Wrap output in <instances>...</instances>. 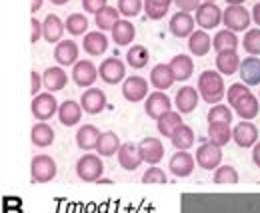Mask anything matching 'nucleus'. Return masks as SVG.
I'll return each instance as SVG.
<instances>
[{
    "label": "nucleus",
    "mask_w": 260,
    "mask_h": 213,
    "mask_svg": "<svg viewBox=\"0 0 260 213\" xmlns=\"http://www.w3.org/2000/svg\"><path fill=\"white\" fill-rule=\"evenodd\" d=\"M198 92L206 104H212V106L220 104V100L226 96L222 74L218 70H204L198 76Z\"/></svg>",
    "instance_id": "nucleus-1"
},
{
    "label": "nucleus",
    "mask_w": 260,
    "mask_h": 213,
    "mask_svg": "<svg viewBox=\"0 0 260 213\" xmlns=\"http://www.w3.org/2000/svg\"><path fill=\"white\" fill-rule=\"evenodd\" d=\"M76 174L82 182L88 183H96L100 180V176L104 174V163H102V157L100 155H92V153H86L82 155L78 161H76Z\"/></svg>",
    "instance_id": "nucleus-2"
},
{
    "label": "nucleus",
    "mask_w": 260,
    "mask_h": 213,
    "mask_svg": "<svg viewBox=\"0 0 260 213\" xmlns=\"http://www.w3.org/2000/svg\"><path fill=\"white\" fill-rule=\"evenodd\" d=\"M56 161L46 155V153H40V155H34L32 163H30V174H32V180L36 183H48L56 178Z\"/></svg>",
    "instance_id": "nucleus-3"
},
{
    "label": "nucleus",
    "mask_w": 260,
    "mask_h": 213,
    "mask_svg": "<svg viewBox=\"0 0 260 213\" xmlns=\"http://www.w3.org/2000/svg\"><path fill=\"white\" fill-rule=\"evenodd\" d=\"M250 22H252V12H248L242 4L240 6H228L222 12V24L232 32L248 30Z\"/></svg>",
    "instance_id": "nucleus-4"
},
{
    "label": "nucleus",
    "mask_w": 260,
    "mask_h": 213,
    "mask_svg": "<svg viewBox=\"0 0 260 213\" xmlns=\"http://www.w3.org/2000/svg\"><path fill=\"white\" fill-rule=\"evenodd\" d=\"M30 108H32V116L38 122H46V120H50L58 112L60 106H58V102H56L52 92H42V94L34 96Z\"/></svg>",
    "instance_id": "nucleus-5"
},
{
    "label": "nucleus",
    "mask_w": 260,
    "mask_h": 213,
    "mask_svg": "<svg viewBox=\"0 0 260 213\" xmlns=\"http://www.w3.org/2000/svg\"><path fill=\"white\" fill-rule=\"evenodd\" d=\"M222 12L224 10H220L214 2H204L196 8L194 20L202 30H212V28H218V24L222 22Z\"/></svg>",
    "instance_id": "nucleus-6"
},
{
    "label": "nucleus",
    "mask_w": 260,
    "mask_h": 213,
    "mask_svg": "<svg viewBox=\"0 0 260 213\" xmlns=\"http://www.w3.org/2000/svg\"><path fill=\"white\" fill-rule=\"evenodd\" d=\"M194 159L202 169L212 172V169L220 167V163H222V148L216 146V144H212V142H206V144H202L196 150Z\"/></svg>",
    "instance_id": "nucleus-7"
},
{
    "label": "nucleus",
    "mask_w": 260,
    "mask_h": 213,
    "mask_svg": "<svg viewBox=\"0 0 260 213\" xmlns=\"http://www.w3.org/2000/svg\"><path fill=\"white\" fill-rule=\"evenodd\" d=\"M98 76L102 82H106L110 86L120 84V80H124V76H126V66L118 58H106L98 66Z\"/></svg>",
    "instance_id": "nucleus-8"
},
{
    "label": "nucleus",
    "mask_w": 260,
    "mask_h": 213,
    "mask_svg": "<svg viewBox=\"0 0 260 213\" xmlns=\"http://www.w3.org/2000/svg\"><path fill=\"white\" fill-rule=\"evenodd\" d=\"M232 142L238 148H252L258 144V127L254 123L242 120L232 127Z\"/></svg>",
    "instance_id": "nucleus-9"
},
{
    "label": "nucleus",
    "mask_w": 260,
    "mask_h": 213,
    "mask_svg": "<svg viewBox=\"0 0 260 213\" xmlns=\"http://www.w3.org/2000/svg\"><path fill=\"white\" fill-rule=\"evenodd\" d=\"M170 108H172L170 98L160 90L152 92V94L146 98V102H144V112H146V116L152 118V120H156V122L162 118L164 114L170 112Z\"/></svg>",
    "instance_id": "nucleus-10"
},
{
    "label": "nucleus",
    "mask_w": 260,
    "mask_h": 213,
    "mask_svg": "<svg viewBox=\"0 0 260 213\" xmlns=\"http://www.w3.org/2000/svg\"><path fill=\"white\" fill-rule=\"evenodd\" d=\"M194 16L190 12H174L168 22V30L176 38H190L194 34Z\"/></svg>",
    "instance_id": "nucleus-11"
},
{
    "label": "nucleus",
    "mask_w": 260,
    "mask_h": 213,
    "mask_svg": "<svg viewBox=\"0 0 260 213\" xmlns=\"http://www.w3.org/2000/svg\"><path fill=\"white\" fill-rule=\"evenodd\" d=\"M98 76V68L90 60H78L72 68V80L76 86L80 88H90L94 82H96Z\"/></svg>",
    "instance_id": "nucleus-12"
},
{
    "label": "nucleus",
    "mask_w": 260,
    "mask_h": 213,
    "mask_svg": "<svg viewBox=\"0 0 260 213\" xmlns=\"http://www.w3.org/2000/svg\"><path fill=\"white\" fill-rule=\"evenodd\" d=\"M194 165H196L194 155H190L186 150H178V152L170 157V161H168V169L176 178H188L194 172Z\"/></svg>",
    "instance_id": "nucleus-13"
},
{
    "label": "nucleus",
    "mask_w": 260,
    "mask_h": 213,
    "mask_svg": "<svg viewBox=\"0 0 260 213\" xmlns=\"http://www.w3.org/2000/svg\"><path fill=\"white\" fill-rule=\"evenodd\" d=\"M116 157H118L120 167H122V169H126V172H134V169H138V167H140V163L144 161V159H142V153H140V148H138V144H132V142H124V144L120 146L118 153H116Z\"/></svg>",
    "instance_id": "nucleus-14"
},
{
    "label": "nucleus",
    "mask_w": 260,
    "mask_h": 213,
    "mask_svg": "<svg viewBox=\"0 0 260 213\" xmlns=\"http://www.w3.org/2000/svg\"><path fill=\"white\" fill-rule=\"evenodd\" d=\"M122 96L128 100V102H142L146 100L150 94H148V82L142 78V76H130L124 80L122 84Z\"/></svg>",
    "instance_id": "nucleus-15"
},
{
    "label": "nucleus",
    "mask_w": 260,
    "mask_h": 213,
    "mask_svg": "<svg viewBox=\"0 0 260 213\" xmlns=\"http://www.w3.org/2000/svg\"><path fill=\"white\" fill-rule=\"evenodd\" d=\"M80 106L86 114H100L106 108V94L100 88H88L86 92H82L80 98Z\"/></svg>",
    "instance_id": "nucleus-16"
},
{
    "label": "nucleus",
    "mask_w": 260,
    "mask_h": 213,
    "mask_svg": "<svg viewBox=\"0 0 260 213\" xmlns=\"http://www.w3.org/2000/svg\"><path fill=\"white\" fill-rule=\"evenodd\" d=\"M140 153H142V159L150 165H156L164 159V146L158 138H144L140 144Z\"/></svg>",
    "instance_id": "nucleus-17"
},
{
    "label": "nucleus",
    "mask_w": 260,
    "mask_h": 213,
    "mask_svg": "<svg viewBox=\"0 0 260 213\" xmlns=\"http://www.w3.org/2000/svg\"><path fill=\"white\" fill-rule=\"evenodd\" d=\"M198 100H200V92L192 88V86H182L180 90L176 92V98H174V104L178 108L180 114H192L198 106Z\"/></svg>",
    "instance_id": "nucleus-18"
},
{
    "label": "nucleus",
    "mask_w": 260,
    "mask_h": 213,
    "mask_svg": "<svg viewBox=\"0 0 260 213\" xmlns=\"http://www.w3.org/2000/svg\"><path fill=\"white\" fill-rule=\"evenodd\" d=\"M82 48L88 56H102L108 50V38H106L104 32L100 30L88 32L82 38Z\"/></svg>",
    "instance_id": "nucleus-19"
},
{
    "label": "nucleus",
    "mask_w": 260,
    "mask_h": 213,
    "mask_svg": "<svg viewBox=\"0 0 260 213\" xmlns=\"http://www.w3.org/2000/svg\"><path fill=\"white\" fill-rule=\"evenodd\" d=\"M174 82H176V78H174V72H172L170 64H156L152 68V72H150V84L156 90L160 92L168 90Z\"/></svg>",
    "instance_id": "nucleus-20"
},
{
    "label": "nucleus",
    "mask_w": 260,
    "mask_h": 213,
    "mask_svg": "<svg viewBox=\"0 0 260 213\" xmlns=\"http://www.w3.org/2000/svg\"><path fill=\"white\" fill-rule=\"evenodd\" d=\"M100 136H102V132L98 130L96 125L86 123V125H82V127L76 132V146H78L80 150H84V152L96 150Z\"/></svg>",
    "instance_id": "nucleus-21"
},
{
    "label": "nucleus",
    "mask_w": 260,
    "mask_h": 213,
    "mask_svg": "<svg viewBox=\"0 0 260 213\" xmlns=\"http://www.w3.org/2000/svg\"><path fill=\"white\" fill-rule=\"evenodd\" d=\"M54 60L60 66H72L78 62V44L74 40H60L54 48Z\"/></svg>",
    "instance_id": "nucleus-22"
},
{
    "label": "nucleus",
    "mask_w": 260,
    "mask_h": 213,
    "mask_svg": "<svg viewBox=\"0 0 260 213\" xmlns=\"http://www.w3.org/2000/svg\"><path fill=\"white\" fill-rule=\"evenodd\" d=\"M240 56L236 50H222L216 54V70L222 76H232L240 70Z\"/></svg>",
    "instance_id": "nucleus-23"
},
{
    "label": "nucleus",
    "mask_w": 260,
    "mask_h": 213,
    "mask_svg": "<svg viewBox=\"0 0 260 213\" xmlns=\"http://www.w3.org/2000/svg\"><path fill=\"white\" fill-rule=\"evenodd\" d=\"M42 82H44V86H46L48 92H60L64 90L66 84H68V74L62 68H58V66H50V68L44 70Z\"/></svg>",
    "instance_id": "nucleus-24"
},
{
    "label": "nucleus",
    "mask_w": 260,
    "mask_h": 213,
    "mask_svg": "<svg viewBox=\"0 0 260 213\" xmlns=\"http://www.w3.org/2000/svg\"><path fill=\"white\" fill-rule=\"evenodd\" d=\"M238 74L246 86H260V58L248 56L246 60H242Z\"/></svg>",
    "instance_id": "nucleus-25"
},
{
    "label": "nucleus",
    "mask_w": 260,
    "mask_h": 213,
    "mask_svg": "<svg viewBox=\"0 0 260 213\" xmlns=\"http://www.w3.org/2000/svg\"><path fill=\"white\" fill-rule=\"evenodd\" d=\"M82 106L80 104H76L74 100H66L60 104V108H58V120L62 125L66 127H72V125H76V123L82 120Z\"/></svg>",
    "instance_id": "nucleus-26"
},
{
    "label": "nucleus",
    "mask_w": 260,
    "mask_h": 213,
    "mask_svg": "<svg viewBox=\"0 0 260 213\" xmlns=\"http://www.w3.org/2000/svg\"><path fill=\"white\" fill-rule=\"evenodd\" d=\"M168 64H170V68L174 72V78L180 80V82L188 80L192 76V72H194V62L188 54H176Z\"/></svg>",
    "instance_id": "nucleus-27"
},
{
    "label": "nucleus",
    "mask_w": 260,
    "mask_h": 213,
    "mask_svg": "<svg viewBox=\"0 0 260 213\" xmlns=\"http://www.w3.org/2000/svg\"><path fill=\"white\" fill-rule=\"evenodd\" d=\"M234 112L242 118V120H246V122H250V120H254L256 116H258L260 112V100L254 96V94H248V96H244L236 106H234Z\"/></svg>",
    "instance_id": "nucleus-28"
},
{
    "label": "nucleus",
    "mask_w": 260,
    "mask_h": 213,
    "mask_svg": "<svg viewBox=\"0 0 260 213\" xmlns=\"http://www.w3.org/2000/svg\"><path fill=\"white\" fill-rule=\"evenodd\" d=\"M42 24H44V40H48L50 44L60 42V38H62V34L66 30V24L56 14H48Z\"/></svg>",
    "instance_id": "nucleus-29"
},
{
    "label": "nucleus",
    "mask_w": 260,
    "mask_h": 213,
    "mask_svg": "<svg viewBox=\"0 0 260 213\" xmlns=\"http://www.w3.org/2000/svg\"><path fill=\"white\" fill-rule=\"evenodd\" d=\"M120 138L116 136V132H102L100 140H98L96 152L100 157H110V155H116L120 150Z\"/></svg>",
    "instance_id": "nucleus-30"
},
{
    "label": "nucleus",
    "mask_w": 260,
    "mask_h": 213,
    "mask_svg": "<svg viewBox=\"0 0 260 213\" xmlns=\"http://www.w3.org/2000/svg\"><path fill=\"white\" fill-rule=\"evenodd\" d=\"M212 48V38L206 30H194V34L188 38V50L194 56H206Z\"/></svg>",
    "instance_id": "nucleus-31"
},
{
    "label": "nucleus",
    "mask_w": 260,
    "mask_h": 213,
    "mask_svg": "<svg viewBox=\"0 0 260 213\" xmlns=\"http://www.w3.org/2000/svg\"><path fill=\"white\" fill-rule=\"evenodd\" d=\"M118 20H120V12L118 8H112V6H104L98 14H94V24L100 28V32H112V28L118 24Z\"/></svg>",
    "instance_id": "nucleus-32"
},
{
    "label": "nucleus",
    "mask_w": 260,
    "mask_h": 213,
    "mask_svg": "<svg viewBox=\"0 0 260 213\" xmlns=\"http://www.w3.org/2000/svg\"><path fill=\"white\" fill-rule=\"evenodd\" d=\"M134 36H136V28L130 20H118V24L112 28V40L114 44L118 46H128L134 42Z\"/></svg>",
    "instance_id": "nucleus-33"
},
{
    "label": "nucleus",
    "mask_w": 260,
    "mask_h": 213,
    "mask_svg": "<svg viewBox=\"0 0 260 213\" xmlns=\"http://www.w3.org/2000/svg\"><path fill=\"white\" fill-rule=\"evenodd\" d=\"M30 140L36 148H48L54 142V130L44 122H38L30 132Z\"/></svg>",
    "instance_id": "nucleus-34"
},
{
    "label": "nucleus",
    "mask_w": 260,
    "mask_h": 213,
    "mask_svg": "<svg viewBox=\"0 0 260 213\" xmlns=\"http://www.w3.org/2000/svg\"><path fill=\"white\" fill-rule=\"evenodd\" d=\"M182 125V116H180V112H168V114H164L162 118L156 122V127H158V132H160V136L164 138H172L174 136V132L178 130Z\"/></svg>",
    "instance_id": "nucleus-35"
},
{
    "label": "nucleus",
    "mask_w": 260,
    "mask_h": 213,
    "mask_svg": "<svg viewBox=\"0 0 260 213\" xmlns=\"http://www.w3.org/2000/svg\"><path fill=\"white\" fill-rule=\"evenodd\" d=\"M208 140L216 146H226L232 140V127L230 123H208Z\"/></svg>",
    "instance_id": "nucleus-36"
},
{
    "label": "nucleus",
    "mask_w": 260,
    "mask_h": 213,
    "mask_svg": "<svg viewBox=\"0 0 260 213\" xmlns=\"http://www.w3.org/2000/svg\"><path fill=\"white\" fill-rule=\"evenodd\" d=\"M194 132H192V127L190 125H186V123H182L176 132H174V136L170 138V142H172V146L176 148V150H188V148H192L194 146Z\"/></svg>",
    "instance_id": "nucleus-37"
},
{
    "label": "nucleus",
    "mask_w": 260,
    "mask_h": 213,
    "mask_svg": "<svg viewBox=\"0 0 260 213\" xmlns=\"http://www.w3.org/2000/svg\"><path fill=\"white\" fill-rule=\"evenodd\" d=\"M212 48L216 52H222V50H236L238 48V38L232 30H218L212 38Z\"/></svg>",
    "instance_id": "nucleus-38"
},
{
    "label": "nucleus",
    "mask_w": 260,
    "mask_h": 213,
    "mask_svg": "<svg viewBox=\"0 0 260 213\" xmlns=\"http://www.w3.org/2000/svg\"><path fill=\"white\" fill-rule=\"evenodd\" d=\"M148 60H150V54H148V50L142 44L130 46L128 52H126V62H128V66H132L134 70H142L148 64Z\"/></svg>",
    "instance_id": "nucleus-39"
},
{
    "label": "nucleus",
    "mask_w": 260,
    "mask_h": 213,
    "mask_svg": "<svg viewBox=\"0 0 260 213\" xmlns=\"http://www.w3.org/2000/svg\"><path fill=\"white\" fill-rule=\"evenodd\" d=\"M174 0H144V12L150 20H160L168 14V8Z\"/></svg>",
    "instance_id": "nucleus-40"
},
{
    "label": "nucleus",
    "mask_w": 260,
    "mask_h": 213,
    "mask_svg": "<svg viewBox=\"0 0 260 213\" xmlns=\"http://www.w3.org/2000/svg\"><path fill=\"white\" fill-rule=\"evenodd\" d=\"M66 30L70 32L72 36H82L84 32L88 30V18L80 12H72L68 18H66Z\"/></svg>",
    "instance_id": "nucleus-41"
},
{
    "label": "nucleus",
    "mask_w": 260,
    "mask_h": 213,
    "mask_svg": "<svg viewBox=\"0 0 260 213\" xmlns=\"http://www.w3.org/2000/svg\"><path fill=\"white\" fill-rule=\"evenodd\" d=\"M206 120L208 123H232V110L224 104H216L210 108Z\"/></svg>",
    "instance_id": "nucleus-42"
},
{
    "label": "nucleus",
    "mask_w": 260,
    "mask_h": 213,
    "mask_svg": "<svg viewBox=\"0 0 260 213\" xmlns=\"http://www.w3.org/2000/svg\"><path fill=\"white\" fill-rule=\"evenodd\" d=\"M242 46L246 50V54L250 56H258L260 54V28H250L242 38Z\"/></svg>",
    "instance_id": "nucleus-43"
},
{
    "label": "nucleus",
    "mask_w": 260,
    "mask_h": 213,
    "mask_svg": "<svg viewBox=\"0 0 260 213\" xmlns=\"http://www.w3.org/2000/svg\"><path fill=\"white\" fill-rule=\"evenodd\" d=\"M212 180L218 185H228V183H238L240 178H238V172L232 165H220V167H216Z\"/></svg>",
    "instance_id": "nucleus-44"
},
{
    "label": "nucleus",
    "mask_w": 260,
    "mask_h": 213,
    "mask_svg": "<svg viewBox=\"0 0 260 213\" xmlns=\"http://www.w3.org/2000/svg\"><path fill=\"white\" fill-rule=\"evenodd\" d=\"M118 12L124 16V18H134L142 12L144 8V2L142 0H118Z\"/></svg>",
    "instance_id": "nucleus-45"
},
{
    "label": "nucleus",
    "mask_w": 260,
    "mask_h": 213,
    "mask_svg": "<svg viewBox=\"0 0 260 213\" xmlns=\"http://www.w3.org/2000/svg\"><path fill=\"white\" fill-rule=\"evenodd\" d=\"M250 86H246L244 82H238V84H232L230 88L226 90V100H228V104L234 108L244 96H248L250 94V90H248Z\"/></svg>",
    "instance_id": "nucleus-46"
},
{
    "label": "nucleus",
    "mask_w": 260,
    "mask_h": 213,
    "mask_svg": "<svg viewBox=\"0 0 260 213\" xmlns=\"http://www.w3.org/2000/svg\"><path fill=\"white\" fill-rule=\"evenodd\" d=\"M142 182L144 183H166L168 178H166V172L156 167V165H150L144 174H142Z\"/></svg>",
    "instance_id": "nucleus-47"
},
{
    "label": "nucleus",
    "mask_w": 260,
    "mask_h": 213,
    "mask_svg": "<svg viewBox=\"0 0 260 213\" xmlns=\"http://www.w3.org/2000/svg\"><path fill=\"white\" fill-rule=\"evenodd\" d=\"M104 6H108V0H82V8L88 14H98Z\"/></svg>",
    "instance_id": "nucleus-48"
},
{
    "label": "nucleus",
    "mask_w": 260,
    "mask_h": 213,
    "mask_svg": "<svg viewBox=\"0 0 260 213\" xmlns=\"http://www.w3.org/2000/svg\"><path fill=\"white\" fill-rule=\"evenodd\" d=\"M174 4L178 6L180 12H196V8L200 6V0H174Z\"/></svg>",
    "instance_id": "nucleus-49"
},
{
    "label": "nucleus",
    "mask_w": 260,
    "mask_h": 213,
    "mask_svg": "<svg viewBox=\"0 0 260 213\" xmlns=\"http://www.w3.org/2000/svg\"><path fill=\"white\" fill-rule=\"evenodd\" d=\"M30 26H32V36H30V42L36 44L40 40V36H44V24H40L38 18H32L30 20Z\"/></svg>",
    "instance_id": "nucleus-50"
},
{
    "label": "nucleus",
    "mask_w": 260,
    "mask_h": 213,
    "mask_svg": "<svg viewBox=\"0 0 260 213\" xmlns=\"http://www.w3.org/2000/svg\"><path fill=\"white\" fill-rule=\"evenodd\" d=\"M30 82H32V88H30V94L32 96H38L40 94V84H44V82H40V74L38 72H30Z\"/></svg>",
    "instance_id": "nucleus-51"
},
{
    "label": "nucleus",
    "mask_w": 260,
    "mask_h": 213,
    "mask_svg": "<svg viewBox=\"0 0 260 213\" xmlns=\"http://www.w3.org/2000/svg\"><path fill=\"white\" fill-rule=\"evenodd\" d=\"M250 12H252V20L260 26V2H256V4L252 6V10H250Z\"/></svg>",
    "instance_id": "nucleus-52"
},
{
    "label": "nucleus",
    "mask_w": 260,
    "mask_h": 213,
    "mask_svg": "<svg viewBox=\"0 0 260 213\" xmlns=\"http://www.w3.org/2000/svg\"><path fill=\"white\" fill-rule=\"evenodd\" d=\"M252 161H254L256 167H260V142L254 146V150H252Z\"/></svg>",
    "instance_id": "nucleus-53"
},
{
    "label": "nucleus",
    "mask_w": 260,
    "mask_h": 213,
    "mask_svg": "<svg viewBox=\"0 0 260 213\" xmlns=\"http://www.w3.org/2000/svg\"><path fill=\"white\" fill-rule=\"evenodd\" d=\"M42 2H44V0H32V4H30V12H38L40 6H42Z\"/></svg>",
    "instance_id": "nucleus-54"
},
{
    "label": "nucleus",
    "mask_w": 260,
    "mask_h": 213,
    "mask_svg": "<svg viewBox=\"0 0 260 213\" xmlns=\"http://www.w3.org/2000/svg\"><path fill=\"white\" fill-rule=\"evenodd\" d=\"M226 2H228V6H240L244 0H226Z\"/></svg>",
    "instance_id": "nucleus-55"
},
{
    "label": "nucleus",
    "mask_w": 260,
    "mask_h": 213,
    "mask_svg": "<svg viewBox=\"0 0 260 213\" xmlns=\"http://www.w3.org/2000/svg\"><path fill=\"white\" fill-rule=\"evenodd\" d=\"M50 2H52V4H56V6H62V4H66L68 0H50Z\"/></svg>",
    "instance_id": "nucleus-56"
},
{
    "label": "nucleus",
    "mask_w": 260,
    "mask_h": 213,
    "mask_svg": "<svg viewBox=\"0 0 260 213\" xmlns=\"http://www.w3.org/2000/svg\"><path fill=\"white\" fill-rule=\"evenodd\" d=\"M204 2H216V0H204Z\"/></svg>",
    "instance_id": "nucleus-57"
},
{
    "label": "nucleus",
    "mask_w": 260,
    "mask_h": 213,
    "mask_svg": "<svg viewBox=\"0 0 260 213\" xmlns=\"http://www.w3.org/2000/svg\"><path fill=\"white\" fill-rule=\"evenodd\" d=\"M258 100H260V94H258Z\"/></svg>",
    "instance_id": "nucleus-58"
}]
</instances>
